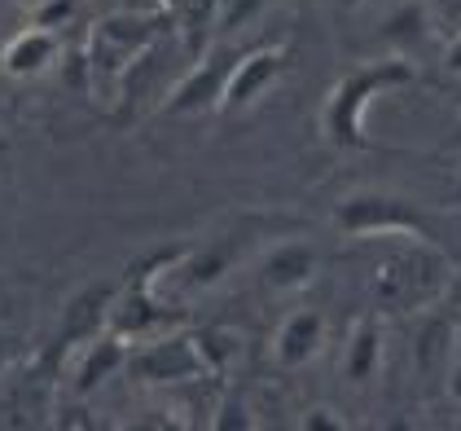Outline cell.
<instances>
[{"instance_id": "cell-1", "label": "cell", "mask_w": 461, "mask_h": 431, "mask_svg": "<svg viewBox=\"0 0 461 431\" xmlns=\"http://www.w3.org/2000/svg\"><path fill=\"white\" fill-rule=\"evenodd\" d=\"M413 62L404 53L395 58H378V62H365L348 71L343 79H334V88L325 93V106H321V133L325 142L339 145V150H365V110L374 97H383L391 88H409L413 84Z\"/></svg>"}, {"instance_id": "cell-2", "label": "cell", "mask_w": 461, "mask_h": 431, "mask_svg": "<svg viewBox=\"0 0 461 431\" xmlns=\"http://www.w3.org/2000/svg\"><path fill=\"white\" fill-rule=\"evenodd\" d=\"M123 370H132L141 383H189L215 370V361L203 335H158L149 344H137V353H128Z\"/></svg>"}, {"instance_id": "cell-3", "label": "cell", "mask_w": 461, "mask_h": 431, "mask_svg": "<svg viewBox=\"0 0 461 431\" xmlns=\"http://www.w3.org/2000/svg\"><path fill=\"white\" fill-rule=\"evenodd\" d=\"M339 229L352 234V238H391V234H404V238H426V225L413 203L404 198H391V194H352L339 203Z\"/></svg>"}, {"instance_id": "cell-4", "label": "cell", "mask_w": 461, "mask_h": 431, "mask_svg": "<svg viewBox=\"0 0 461 431\" xmlns=\"http://www.w3.org/2000/svg\"><path fill=\"white\" fill-rule=\"evenodd\" d=\"M285 75V49L282 44H268V49H250L233 62V71L224 79V97H220V110L229 115H247L255 110Z\"/></svg>"}, {"instance_id": "cell-5", "label": "cell", "mask_w": 461, "mask_h": 431, "mask_svg": "<svg viewBox=\"0 0 461 431\" xmlns=\"http://www.w3.org/2000/svg\"><path fill=\"white\" fill-rule=\"evenodd\" d=\"M325 335H330L325 313L312 304H299L277 322L273 339H268V357L277 370H303L325 353Z\"/></svg>"}, {"instance_id": "cell-6", "label": "cell", "mask_w": 461, "mask_h": 431, "mask_svg": "<svg viewBox=\"0 0 461 431\" xmlns=\"http://www.w3.org/2000/svg\"><path fill=\"white\" fill-rule=\"evenodd\" d=\"M233 62H238V58H233V40H215L212 49H207V58L172 88V97L163 102V110H167V115H194V110L220 106L224 79L233 71Z\"/></svg>"}, {"instance_id": "cell-7", "label": "cell", "mask_w": 461, "mask_h": 431, "mask_svg": "<svg viewBox=\"0 0 461 431\" xmlns=\"http://www.w3.org/2000/svg\"><path fill=\"white\" fill-rule=\"evenodd\" d=\"M448 282V264L444 260H391L387 269L378 273V282H374V295L391 304V308H404V304H422V299H435V290Z\"/></svg>"}, {"instance_id": "cell-8", "label": "cell", "mask_w": 461, "mask_h": 431, "mask_svg": "<svg viewBox=\"0 0 461 431\" xmlns=\"http://www.w3.org/2000/svg\"><path fill=\"white\" fill-rule=\"evenodd\" d=\"M383 361H387V326H383V317L365 313V317H356V326L343 339L339 370H343L348 388H369V383H378Z\"/></svg>"}, {"instance_id": "cell-9", "label": "cell", "mask_w": 461, "mask_h": 431, "mask_svg": "<svg viewBox=\"0 0 461 431\" xmlns=\"http://www.w3.org/2000/svg\"><path fill=\"white\" fill-rule=\"evenodd\" d=\"M321 269V255L312 243L303 238H285V243H273L264 260H259V282L268 295H294L303 290Z\"/></svg>"}, {"instance_id": "cell-10", "label": "cell", "mask_w": 461, "mask_h": 431, "mask_svg": "<svg viewBox=\"0 0 461 431\" xmlns=\"http://www.w3.org/2000/svg\"><path fill=\"white\" fill-rule=\"evenodd\" d=\"M58 58H62V36L32 23V27H23L18 36H9V44L0 49V71L9 75V79H36V75H44Z\"/></svg>"}, {"instance_id": "cell-11", "label": "cell", "mask_w": 461, "mask_h": 431, "mask_svg": "<svg viewBox=\"0 0 461 431\" xmlns=\"http://www.w3.org/2000/svg\"><path fill=\"white\" fill-rule=\"evenodd\" d=\"M128 344L114 335V330H102V335H93V339H84V348L75 353V392H93V388H102L110 374H119L123 365H128Z\"/></svg>"}, {"instance_id": "cell-12", "label": "cell", "mask_w": 461, "mask_h": 431, "mask_svg": "<svg viewBox=\"0 0 461 431\" xmlns=\"http://www.w3.org/2000/svg\"><path fill=\"white\" fill-rule=\"evenodd\" d=\"M273 0H215V40H238L268 14Z\"/></svg>"}, {"instance_id": "cell-13", "label": "cell", "mask_w": 461, "mask_h": 431, "mask_svg": "<svg viewBox=\"0 0 461 431\" xmlns=\"http://www.w3.org/2000/svg\"><path fill=\"white\" fill-rule=\"evenodd\" d=\"M430 32V23H426V9L422 0H413V5H400L395 14L387 18V27H383V36L387 40H400L404 49H418V40H426Z\"/></svg>"}, {"instance_id": "cell-14", "label": "cell", "mask_w": 461, "mask_h": 431, "mask_svg": "<svg viewBox=\"0 0 461 431\" xmlns=\"http://www.w3.org/2000/svg\"><path fill=\"white\" fill-rule=\"evenodd\" d=\"M79 9H84V0H40L32 9V23L49 27V32H62V27H71L79 18Z\"/></svg>"}, {"instance_id": "cell-15", "label": "cell", "mask_w": 461, "mask_h": 431, "mask_svg": "<svg viewBox=\"0 0 461 431\" xmlns=\"http://www.w3.org/2000/svg\"><path fill=\"white\" fill-rule=\"evenodd\" d=\"M299 427L303 431H343L348 427V418H343L334 405H312V409H303Z\"/></svg>"}, {"instance_id": "cell-16", "label": "cell", "mask_w": 461, "mask_h": 431, "mask_svg": "<svg viewBox=\"0 0 461 431\" xmlns=\"http://www.w3.org/2000/svg\"><path fill=\"white\" fill-rule=\"evenodd\" d=\"M439 67H444L448 75H457V79H461V32H457L453 40H448V44H444V53H439Z\"/></svg>"}, {"instance_id": "cell-17", "label": "cell", "mask_w": 461, "mask_h": 431, "mask_svg": "<svg viewBox=\"0 0 461 431\" xmlns=\"http://www.w3.org/2000/svg\"><path fill=\"white\" fill-rule=\"evenodd\" d=\"M444 388H448V400H453V405H461V357H453L448 374H444Z\"/></svg>"}, {"instance_id": "cell-18", "label": "cell", "mask_w": 461, "mask_h": 431, "mask_svg": "<svg viewBox=\"0 0 461 431\" xmlns=\"http://www.w3.org/2000/svg\"><path fill=\"white\" fill-rule=\"evenodd\" d=\"M448 353H453V357H461V317H457V326L448 330Z\"/></svg>"}, {"instance_id": "cell-19", "label": "cell", "mask_w": 461, "mask_h": 431, "mask_svg": "<svg viewBox=\"0 0 461 431\" xmlns=\"http://www.w3.org/2000/svg\"><path fill=\"white\" fill-rule=\"evenodd\" d=\"M339 5H343V9H356V5H360V0H339Z\"/></svg>"}]
</instances>
